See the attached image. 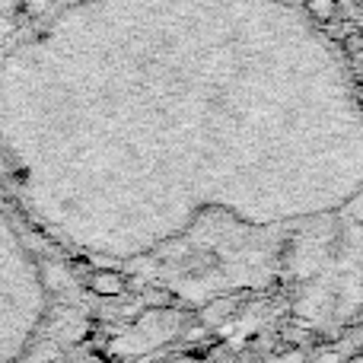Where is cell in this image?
<instances>
[{"label":"cell","mask_w":363,"mask_h":363,"mask_svg":"<svg viewBox=\"0 0 363 363\" xmlns=\"http://www.w3.org/2000/svg\"><path fill=\"white\" fill-rule=\"evenodd\" d=\"M93 284L102 290V294H118V290H121V281H118V277H108V274H106V277H96Z\"/></svg>","instance_id":"obj_1"},{"label":"cell","mask_w":363,"mask_h":363,"mask_svg":"<svg viewBox=\"0 0 363 363\" xmlns=\"http://www.w3.org/2000/svg\"><path fill=\"white\" fill-rule=\"evenodd\" d=\"M309 6H313L319 16H328V13H332V0H309Z\"/></svg>","instance_id":"obj_2"},{"label":"cell","mask_w":363,"mask_h":363,"mask_svg":"<svg viewBox=\"0 0 363 363\" xmlns=\"http://www.w3.org/2000/svg\"><path fill=\"white\" fill-rule=\"evenodd\" d=\"M6 32H10V19H6V16H0V38H4Z\"/></svg>","instance_id":"obj_3"}]
</instances>
